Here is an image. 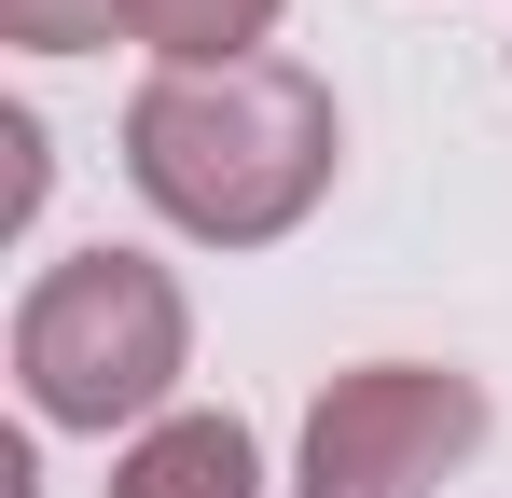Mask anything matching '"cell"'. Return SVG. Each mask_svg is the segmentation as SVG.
Wrapping results in <instances>:
<instances>
[{
  "label": "cell",
  "mask_w": 512,
  "mask_h": 498,
  "mask_svg": "<svg viewBox=\"0 0 512 498\" xmlns=\"http://www.w3.org/2000/svg\"><path fill=\"white\" fill-rule=\"evenodd\" d=\"M180 360H194V319H180V277L153 249H70L14 305V374H28L42 429H125V415H153L180 388Z\"/></svg>",
  "instance_id": "2"
},
{
  "label": "cell",
  "mask_w": 512,
  "mask_h": 498,
  "mask_svg": "<svg viewBox=\"0 0 512 498\" xmlns=\"http://www.w3.org/2000/svg\"><path fill=\"white\" fill-rule=\"evenodd\" d=\"M0 28H14L28 56H84V42L125 28V0H0Z\"/></svg>",
  "instance_id": "6"
},
{
  "label": "cell",
  "mask_w": 512,
  "mask_h": 498,
  "mask_svg": "<svg viewBox=\"0 0 512 498\" xmlns=\"http://www.w3.org/2000/svg\"><path fill=\"white\" fill-rule=\"evenodd\" d=\"M485 443V388L443 360H360L305 402V498H443Z\"/></svg>",
  "instance_id": "3"
},
{
  "label": "cell",
  "mask_w": 512,
  "mask_h": 498,
  "mask_svg": "<svg viewBox=\"0 0 512 498\" xmlns=\"http://www.w3.org/2000/svg\"><path fill=\"white\" fill-rule=\"evenodd\" d=\"M277 14L291 0H125V42H153L167 70H236V56H263Z\"/></svg>",
  "instance_id": "5"
},
{
  "label": "cell",
  "mask_w": 512,
  "mask_h": 498,
  "mask_svg": "<svg viewBox=\"0 0 512 498\" xmlns=\"http://www.w3.org/2000/svg\"><path fill=\"white\" fill-rule=\"evenodd\" d=\"M125 180L208 249H263L333 194V83L291 56L153 70L125 97Z\"/></svg>",
  "instance_id": "1"
},
{
  "label": "cell",
  "mask_w": 512,
  "mask_h": 498,
  "mask_svg": "<svg viewBox=\"0 0 512 498\" xmlns=\"http://www.w3.org/2000/svg\"><path fill=\"white\" fill-rule=\"evenodd\" d=\"M111 498H263V443L236 415H153V429L125 443Z\"/></svg>",
  "instance_id": "4"
}]
</instances>
